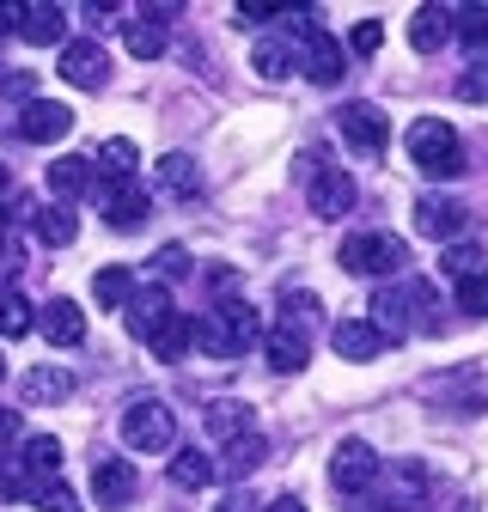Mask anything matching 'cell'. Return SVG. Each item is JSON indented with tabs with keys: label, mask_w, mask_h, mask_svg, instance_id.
Returning a JSON list of instances; mask_svg holds the SVG:
<instances>
[{
	"label": "cell",
	"mask_w": 488,
	"mask_h": 512,
	"mask_svg": "<svg viewBox=\"0 0 488 512\" xmlns=\"http://www.w3.org/2000/svg\"><path fill=\"white\" fill-rule=\"evenodd\" d=\"M135 488H141V476H135L129 458H98V464H92V494H98V506H129Z\"/></svg>",
	"instance_id": "9a60e30c"
},
{
	"label": "cell",
	"mask_w": 488,
	"mask_h": 512,
	"mask_svg": "<svg viewBox=\"0 0 488 512\" xmlns=\"http://www.w3.org/2000/svg\"><path fill=\"white\" fill-rule=\"evenodd\" d=\"M336 256H342V269H348V275L391 281V275H403V263H409V244L391 238V232H354V238H342Z\"/></svg>",
	"instance_id": "277c9868"
},
{
	"label": "cell",
	"mask_w": 488,
	"mask_h": 512,
	"mask_svg": "<svg viewBox=\"0 0 488 512\" xmlns=\"http://www.w3.org/2000/svg\"><path fill=\"white\" fill-rule=\"evenodd\" d=\"M263 354H269L275 372H305V360H312V342H305V330H293V324H275V330L263 336Z\"/></svg>",
	"instance_id": "44dd1931"
},
{
	"label": "cell",
	"mask_w": 488,
	"mask_h": 512,
	"mask_svg": "<svg viewBox=\"0 0 488 512\" xmlns=\"http://www.w3.org/2000/svg\"><path fill=\"white\" fill-rule=\"evenodd\" d=\"M31 330H37L31 299H25V293H0V342H19V336H31Z\"/></svg>",
	"instance_id": "836d02e7"
},
{
	"label": "cell",
	"mask_w": 488,
	"mask_h": 512,
	"mask_svg": "<svg viewBox=\"0 0 488 512\" xmlns=\"http://www.w3.org/2000/svg\"><path fill=\"white\" fill-rule=\"evenodd\" d=\"M263 458H269V439H263V433H244V439H232V445H226V458H220L214 470H220V476H232V482H244L251 470H263Z\"/></svg>",
	"instance_id": "cb8c5ba5"
},
{
	"label": "cell",
	"mask_w": 488,
	"mask_h": 512,
	"mask_svg": "<svg viewBox=\"0 0 488 512\" xmlns=\"http://www.w3.org/2000/svg\"><path fill=\"white\" fill-rule=\"evenodd\" d=\"M0 92H7V98H25V104H31V80H25V74H13L7 86H0Z\"/></svg>",
	"instance_id": "f907efd6"
},
{
	"label": "cell",
	"mask_w": 488,
	"mask_h": 512,
	"mask_svg": "<svg viewBox=\"0 0 488 512\" xmlns=\"http://www.w3.org/2000/svg\"><path fill=\"white\" fill-rule=\"evenodd\" d=\"M348 512H397V506H391V500H379V494H354V500H348Z\"/></svg>",
	"instance_id": "7dc6e473"
},
{
	"label": "cell",
	"mask_w": 488,
	"mask_h": 512,
	"mask_svg": "<svg viewBox=\"0 0 488 512\" xmlns=\"http://www.w3.org/2000/svg\"><path fill=\"white\" fill-rule=\"evenodd\" d=\"M37 330H43L55 348H80V342H86V311H80L74 299H49V305L37 311Z\"/></svg>",
	"instance_id": "e0dca14e"
},
{
	"label": "cell",
	"mask_w": 488,
	"mask_h": 512,
	"mask_svg": "<svg viewBox=\"0 0 488 512\" xmlns=\"http://www.w3.org/2000/svg\"><path fill=\"white\" fill-rule=\"evenodd\" d=\"M379 336H409V330H434V287L427 281H403V287H385L373 299V317H366Z\"/></svg>",
	"instance_id": "7a4b0ae2"
},
{
	"label": "cell",
	"mask_w": 488,
	"mask_h": 512,
	"mask_svg": "<svg viewBox=\"0 0 488 512\" xmlns=\"http://www.w3.org/2000/svg\"><path fill=\"white\" fill-rule=\"evenodd\" d=\"M159 183L171 189V196H196V189H202V171H196L190 153H165V159H159Z\"/></svg>",
	"instance_id": "d590c367"
},
{
	"label": "cell",
	"mask_w": 488,
	"mask_h": 512,
	"mask_svg": "<svg viewBox=\"0 0 488 512\" xmlns=\"http://www.w3.org/2000/svg\"><path fill=\"white\" fill-rule=\"evenodd\" d=\"M92 196H98V214L110 226H122V232L141 226L147 220V202H153L141 177H92Z\"/></svg>",
	"instance_id": "8992f818"
},
{
	"label": "cell",
	"mask_w": 488,
	"mask_h": 512,
	"mask_svg": "<svg viewBox=\"0 0 488 512\" xmlns=\"http://www.w3.org/2000/svg\"><path fill=\"white\" fill-rule=\"evenodd\" d=\"M385 494H391V506L403 512V506H415V500H427V464H415V458H403L397 470H391V482H385Z\"/></svg>",
	"instance_id": "f546056e"
},
{
	"label": "cell",
	"mask_w": 488,
	"mask_h": 512,
	"mask_svg": "<svg viewBox=\"0 0 488 512\" xmlns=\"http://www.w3.org/2000/svg\"><path fill=\"white\" fill-rule=\"evenodd\" d=\"M171 439H177L171 403H159V397L129 403V415H122V445H129V452H171Z\"/></svg>",
	"instance_id": "5b68a950"
},
{
	"label": "cell",
	"mask_w": 488,
	"mask_h": 512,
	"mask_svg": "<svg viewBox=\"0 0 488 512\" xmlns=\"http://www.w3.org/2000/svg\"><path fill=\"white\" fill-rule=\"evenodd\" d=\"M61 80L68 86H80V92H98L104 86V74H110V61H104V43L98 37H74V43H61Z\"/></svg>",
	"instance_id": "9c48e42d"
},
{
	"label": "cell",
	"mask_w": 488,
	"mask_h": 512,
	"mask_svg": "<svg viewBox=\"0 0 488 512\" xmlns=\"http://www.w3.org/2000/svg\"><path fill=\"white\" fill-rule=\"evenodd\" d=\"M13 275H19V244L0 238V281H13Z\"/></svg>",
	"instance_id": "f6af8a7d"
},
{
	"label": "cell",
	"mask_w": 488,
	"mask_h": 512,
	"mask_svg": "<svg viewBox=\"0 0 488 512\" xmlns=\"http://www.w3.org/2000/svg\"><path fill=\"white\" fill-rule=\"evenodd\" d=\"M440 269H446L452 281H482V275H488V256H482V244L452 238V244L440 250Z\"/></svg>",
	"instance_id": "83f0119b"
},
{
	"label": "cell",
	"mask_w": 488,
	"mask_h": 512,
	"mask_svg": "<svg viewBox=\"0 0 488 512\" xmlns=\"http://www.w3.org/2000/svg\"><path fill=\"white\" fill-rule=\"evenodd\" d=\"M159 275H165V281L190 275V250H183V244H165V250H159Z\"/></svg>",
	"instance_id": "7bdbcfd3"
},
{
	"label": "cell",
	"mask_w": 488,
	"mask_h": 512,
	"mask_svg": "<svg viewBox=\"0 0 488 512\" xmlns=\"http://www.w3.org/2000/svg\"><path fill=\"white\" fill-rule=\"evenodd\" d=\"M299 68H305V80L336 86V80H342V68H348V49H342L330 31H312V37H305V49H299Z\"/></svg>",
	"instance_id": "5bb4252c"
},
{
	"label": "cell",
	"mask_w": 488,
	"mask_h": 512,
	"mask_svg": "<svg viewBox=\"0 0 488 512\" xmlns=\"http://www.w3.org/2000/svg\"><path fill=\"white\" fill-rule=\"evenodd\" d=\"M19 391H25V403H61V397H74V372L68 366H31Z\"/></svg>",
	"instance_id": "603a6c76"
},
{
	"label": "cell",
	"mask_w": 488,
	"mask_h": 512,
	"mask_svg": "<svg viewBox=\"0 0 488 512\" xmlns=\"http://www.w3.org/2000/svg\"><path fill=\"white\" fill-rule=\"evenodd\" d=\"M409 43H415L421 55H434L440 43H452V13H446V7H421V13L409 19Z\"/></svg>",
	"instance_id": "4316f807"
},
{
	"label": "cell",
	"mask_w": 488,
	"mask_h": 512,
	"mask_svg": "<svg viewBox=\"0 0 488 512\" xmlns=\"http://www.w3.org/2000/svg\"><path fill=\"white\" fill-rule=\"evenodd\" d=\"M13 464L25 470V482L31 488H43V482H55L61 476V439H49V433H37V439H25L19 452H13Z\"/></svg>",
	"instance_id": "d6986e66"
},
{
	"label": "cell",
	"mask_w": 488,
	"mask_h": 512,
	"mask_svg": "<svg viewBox=\"0 0 488 512\" xmlns=\"http://www.w3.org/2000/svg\"><path fill=\"white\" fill-rule=\"evenodd\" d=\"M19 19H25L19 0H0V31H19Z\"/></svg>",
	"instance_id": "c3c4849f"
},
{
	"label": "cell",
	"mask_w": 488,
	"mask_h": 512,
	"mask_svg": "<svg viewBox=\"0 0 488 512\" xmlns=\"http://www.w3.org/2000/svg\"><path fill=\"white\" fill-rule=\"evenodd\" d=\"M92 189V159L86 153H61V159H49V196L68 208L74 196H86Z\"/></svg>",
	"instance_id": "ffe728a7"
},
{
	"label": "cell",
	"mask_w": 488,
	"mask_h": 512,
	"mask_svg": "<svg viewBox=\"0 0 488 512\" xmlns=\"http://www.w3.org/2000/svg\"><path fill=\"white\" fill-rule=\"evenodd\" d=\"M0 378H7V354H0Z\"/></svg>",
	"instance_id": "11a10c76"
},
{
	"label": "cell",
	"mask_w": 488,
	"mask_h": 512,
	"mask_svg": "<svg viewBox=\"0 0 488 512\" xmlns=\"http://www.w3.org/2000/svg\"><path fill=\"white\" fill-rule=\"evenodd\" d=\"M122 49H129L135 61H159V55H165V19H159V13L129 19V25H122Z\"/></svg>",
	"instance_id": "484cf974"
},
{
	"label": "cell",
	"mask_w": 488,
	"mask_h": 512,
	"mask_svg": "<svg viewBox=\"0 0 488 512\" xmlns=\"http://www.w3.org/2000/svg\"><path fill=\"white\" fill-rule=\"evenodd\" d=\"M171 317H177V311H171V293H165V287H147V293L135 287V299L122 305V324H129L135 342H153V336L171 324Z\"/></svg>",
	"instance_id": "8fae6325"
},
{
	"label": "cell",
	"mask_w": 488,
	"mask_h": 512,
	"mask_svg": "<svg viewBox=\"0 0 488 512\" xmlns=\"http://www.w3.org/2000/svg\"><path fill=\"white\" fill-rule=\"evenodd\" d=\"M135 165H141V147L122 141V135L92 153V177H135Z\"/></svg>",
	"instance_id": "f1b7e54d"
},
{
	"label": "cell",
	"mask_w": 488,
	"mask_h": 512,
	"mask_svg": "<svg viewBox=\"0 0 488 512\" xmlns=\"http://www.w3.org/2000/svg\"><path fill=\"white\" fill-rule=\"evenodd\" d=\"M379 43H385V25H379V19H360V25L348 31V49H354V55H373Z\"/></svg>",
	"instance_id": "60d3db41"
},
{
	"label": "cell",
	"mask_w": 488,
	"mask_h": 512,
	"mask_svg": "<svg viewBox=\"0 0 488 512\" xmlns=\"http://www.w3.org/2000/svg\"><path fill=\"white\" fill-rule=\"evenodd\" d=\"M68 128H74V110H68V104H55V98H31L25 116H19V135H25L31 147L68 141Z\"/></svg>",
	"instance_id": "7c38bea8"
},
{
	"label": "cell",
	"mask_w": 488,
	"mask_h": 512,
	"mask_svg": "<svg viewBox=\"0 0 488 512\" xmlns=\"http://www.w3.org/2000/svg\"><path fill=\"white\" fill-rule=\"evenodd\" d=\"M403 147H409V159H415V171H421V177H458V171H464L458 128H452V122H440V116H421V122H409Z\"/></svg>",
	"instance_id": "3957f363"
},
{
	"label": "cell",
	"mask_w": 488,
	"mask_h": 512,
	"mask_svg": "<svg viewBox=\"0 0 488 512\" xmlns=\"http://www.w3.org/2000/svg\"><path fill=\"white\" fill-rule=\"evenodd\" d=\"M354 177L342 171V165H318L312 171V189H305V202H312V214H324V220H342V214H354Z\"/></svg>",
	"instance_id": "30bf717a"
},
{
	"label": "cell",
	"mask_w": 488,
	"mask_h": 512,
	"mask_svg": "<svg viewBox=\"0 0 488 512\" xmlns=\"http://www.w3.org/2000/svg\"><path fill=\"white\" fill-rule=\"evenodd\" d=\"M19 37L37 43V49H61V43H68V13L49 7V0H31L25 19H19Z\"/></svg>",
	"instance_id": "ac0fdd59"
},
{
	"label": "cell",
	"mask_w": 488,
	"mask_h": 512,
	"mask_svg": "<svg viewBox=\"0 0 488 512\" xmlns=\"http://www.w3.org/2000/svg\"><path fill=\"white\" fill-rule=\"evenodd\" d=\"M269 512H305V506H299V500H275Z\"/></svg>",
	"instance_id": "f5cc1de1"
},
{
	"label": "cell",
	"mask_w": 488,
	"mask_h": 512,
	"mask_svg": "<svg viewBox=\"0 0 488 512\" xmlns=\"http://www.w3.org/2000/svg\"><path fill=\"white\" fill-rule=\"evenodd\" d=\"M257 336H263V324H257V311L244 305V299H220L214 311H202V317H196V348H208L214 360L244 354Z\"/></svg>",
	"instance_id": "6da1fadb"
},
{
	"label": "cell",
	"mask_w": 488,
	"mask_h": 512,
	"mask_svg": "<svg viewBox=\"0 0 488 512\" xmlns=\"http://www.w3.org/2000/svg\"><path fill=\"white\" fill-rule=\"evenodd\" d=\"M458 98L464 104H488V61H470V68L458 74Z\"/></svg>",
	"instance_id": "f35d334b"
},
{
	"label": "cell",
	"mask_w": 488,
	"mask_h": 512,
	"mask_svg": "<svg viewBox=\"0 0 488 512\" xmlns=\"http://www.w3.org/2000/svg\"><path fill=\"white\" fill-rule=\"evenodd\" d=\"M92 299H98V311H122L135 299V275L129 269H98L92 275Z\"/></svg>",
	"instance_id": "d6a6232c"
},
{
	"label": "cell",
	"mask_w": 488,
	"mask_h": 512,
	"mask_svg": "<svg viewBox=\"0 0 488 512\" xmlns=\"http://www.w3.org/2000/svg\"><path fill=\"white\" fill-rule=\"evenodd\" d=\"M31 506H37V512H80V494L55 476V482H43V488L31 494Z\"/></svg>",
	"instance_id": "74e56055"
},
{
	"label": "cell",
	"mask_w": 488,
	"mask_h": 512,
	"mask_svg": "<svg viewBox=\"0 0 488 512\" xmlns=\"http://www.w3.org/2000/svg\"><path fill=\"white\" fill-rule=\"evenodd\" d=\"M415 232L452 244V238L464 232V202H452V196H421V202H415Z\"/></svg>",
	"instance_id": "2e32d148"
},
{
	"label": "cell",
	"mask_w": 488,
	"mask_h": 512,
	"mask_svg": "<svg viewBox=\"0 0 488 512\" xmlns=\"http://www.w3.org/2000/svg\"><path fill=\"white\" fill-rule=\"evenodd\" d=\"M251 68H257L263 80H287V74L299 68V49H287L281 37H263V43L251 49Z\"/></svg>",
	"instance_id": "1f68e13d"
},
{
	"label": "cell",
	"mask_w": 488,
	"mask_h": 512,
	"mask_svg": "<svg viewBox=\"0 0 488 512\" xmlns=\"http://www.w3.org/2000/svg\"><path fill=\"white\" fill-rule=\"evenodd\" d=\"M330 348H336L348 366H373V360L385 354V336L366 324V317H342V324L330 330Z\"/></svg>",
	"instance_id": "4fadbf2b"
},
{
	"label": "cell",
	"mask_w": 488,
	"mask_h": 512,
	"mask_svg": "<svg viewBox=\"0 0 488 512\" xmlns=\"http://www.w3.org/2000/svg\"><path fill=\"white\" fill-rule=\"evenodd\" d=\"M214 512H257V506H251V494H244V488H238V494H226V500H220Z\"/></svg>",
	"instance_id": "681fc988"
},
{
	"label": "cell",
	"mask_w": 488,
	"mask_h": 512,
	"mask_svg": "<svg viewBox=\"0 0 488 512\" xmlns=\"http://www.w3.org/2000/svg\"><path fill=\"white\" fill-rule=\"evenodd\" d=\"M214 476H220V470H214L208 452H171V482H177V488H190V494H196V488H208Z\"/></svg>",
	"instance_id": "e575fe53"
},
{
	"label": "cell",
	"mask_w": 488,
	"mask_h": 512,
	"mask_svg": "<svg viewBox=\"0 0 488 512\" xmlns=\"http://www.w3.org/2000/svg\"><path fill=\"white\" fill-rule=\"evenodd\" d=\"M147 348H153L159 360H171V366H177L183 354L196 348V317H183V311H177V317H171V324H165V330H159V336H153Z\"/></svg>",
	"instance_id": "4dcf8cb0"
},
{
	"label": "cell",
	"mask_w": 488,
	"mask_h": 512,
	"mask_svg": "<svg viewBox=\"0 0 488 512\" xmlns=\"http://www.w3.org/2000/svg\"><path fill=\"white\" fill-rule=\"evenodd\" d=\"M19 445V409H0V452Z\"/></svg>",
	"instance_id": "bcb514c9"
},
{
	"label": "cell",
	"mask_w": 488,
	"mask_h": 512,
	"mask_svg": "<svg viewBox=\"0 0 488 512\" xmlns=\"http://www.w3.org/2000/svg\"><path fill=\"white\" fill-rule=\"evenodd\" d=\"M74 232H80V220H74V208H61V202H43L37 214H31V238L37 244H74Z\"/></svg>",
	"instance_id": "d4e9b609"
},
{
	"label": "cell",
	"mask_w": 488,
	"mask_h": 512,
	"mask_svg": "<svg viewBox=\"0 0 488 512\" xmlns=\"http://www.w3.org/2000/svg\"><path fill=\"white\" fill-rule=\"evenodd\" d=\"M458 311L464 317H488V275L482 281H458Z\"/></svg>",
	"instance_id": "ab89813d"
},
{
	"label": "cell",
	"mask_w": 488,
	"mask_h": 512,
	"mask_svg": "<svg viewBox=\"0 0 488 512\" xmlns=\"http://www.w3.org/2000/svg\"><path fill=\"white\" fill-rule=\"evenodd\" d=\"M452 37H464L470 55L488 61V13H482V7H458V13H452Z\"/></svg>",
	"instance_id": "8d00e7d4"
},
{
	"label": "cell",
	"mask_w": 488,
	"mask_h": 512,
	"mask_svg": "<svg viewBox=\"0 0 488 512\" xmlns=\"http://www.w3.org/2000/svg\"><path fill=\"white\" fill-rule=\"evenodd\" d=\"M287 7H275V0H238V19L244 25H269V19H281Z\"/></svg>",
	"instance_id": "b9f144b4"
},
{
	"label": "cell",
	"mask_w": 488,
	"mask_h": 512,
	"mask_svg": "<svg viewBox=\"0 0 488 512\" xmlns=\"http://www.w3.org/2000/svg\"><path fill=\"white\" fill-rule=\"evenodd\" d=\"M336 128H342V141H348L360 159H379V153L391 147V122H385L379 104H342V110H336Z\"/></svg>",
	"instance_id": "52a82bcc"
},
{
	"label": "cell",
	"mask_w": 488,
	"mask_h": 512,
	"mask_svg": "<svg viewBox=\"0 0 488 512\" xmlns=\"http://www.w3.org/2000/svg\"><path fill=\"white\" fill-rule=\"evenodd\" d=\"M7 189H13V171H7V159H0V196H7Z\"/></svg>",
	"instance_id": "816d5d0a"
},
{
	"label": "cell",
	"mask_w": 488,
	"mask_h": 512,
	"mask_svg": "<svg viewBox=\"0 0 488 512\" xmlns=\"http://www.w3.org/2000/svg\"><path fill=\"white\" fill-rule=\"evenodd\" d=\"M379 452H373V445H366V439H342L336 445V458H330V482L354 500V494H373V482H379Z\"/></svg>",
	"instance_id": "ba28073f"
},
{
	"label": "cell",
	"mask_w": 488,
	"mask_h": 512,
	"mask_svg": "<svg viewBox=\"0 0 488 512\" xmlns=\"http://www.w3.org/2000/svg\"><path fill=\"white\" fill-rule=\"evenodd\" d=\"M251 421H257V415H251V403H238V397L208 403V433H214L220 445H232V439H244V433H257Z\"/></svg>",
	"instance_id": "7402d4cb"
},
{
	"label": "cell",
	"mask_w": 488,
	"mask_h": 512,
	"mask_svg": "<svg viewBox=\"0 0 488 512\" xmlns=\"http://www.w3.org/2000/svg\"><path fill=\"white\" fill-rule=\"evenodd\" d=\"M293 317L312 324V317H318V293H287V324H293Z\"/></svg>",
	"instance_id": "ee69618b"
},
{
	"label": "cell",
	"mask_w": 488,
	"mask_h": 512,
	"mask_svg": "<svg viewBox=\"0 0 488 512\" xmlns=\"http://www.w3.org/2000/svg\"><path fill=\"white\" fill-rule=\"evenodd\" d=\"M0 238H7V208H0Z\"/></svg>",
	"instance_id": "db71d44e"
}]
</instances>
